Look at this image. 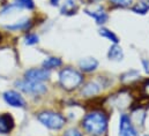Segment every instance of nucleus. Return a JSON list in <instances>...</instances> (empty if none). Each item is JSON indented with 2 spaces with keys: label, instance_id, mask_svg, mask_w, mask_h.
<instances>
[{
  "label": "nucleus",
  "instance_id": "obj_1",
  "mask_svg": "<svg viewBox=\"0 0 149 136\" xmlns=\"http://www.w3.org/2000/svg\"><path fill=\"white\" fill-rule=\"evenodd\" d=\"M108 115L101 111H93L82 119L83 129L93 136H103L108 132Z\"/></svg>",
  "mask_w": 149,
  "mask_h": 136
},
{
  "label": "nucleus",
  "instance_id": "obj_2",
  "mask_svg": "<svg viewBox=\"0 0 149 136\" xmlns=\"http://www.w3.org/2000/svg\"><path fill=\"white\" fill-rule=\"evenodd\" d=\"M83 82V75L74 68L67 67L59 73V84L67 91L79 88Z\"/></svg>",
  "mask_w": 149,
  "mask_h": 136
},
{
  "label": "nucleus",
  "instance_id": "obj_3",
  "mask_svg": "<svg viewBox=\"0 0 149 136\" xmlns=\"http://www.w3.org/2000/svg\"><path fill=\"white\" fill-rule=\"evenodd\" d=\"M37 119L44 127L52 130H59L66 124V119L60 113L53 111H43L38 113Z\"/></svg>",
  "mask_w": 149,
  "mask_h": 136
},
{
  "label": "nucleus",
  "instance_id": "obj_4",
  "mask_svg": "<svg viewBox=\"0 0 149 136\" xmlns=\"http://www.w3.org/2000/svg\"><path fill=\"white\" fill-rule=\"evenodd\" d=\"M15 85L23 92L29 94V95H35L40 96L47 91L46 85L42 82H34V81H28V80H20L15 82Z\"/></svg>",
  "mask_w": 149,
  "mask_h": 136
},
{
  "label": "nucleus",
  "instance_id": "obj_5",
  "mask_svg": "<svg viewBox=\"0 0 149 136\" xmlns=\"http://www.w3.org/2000/svg\"><path fill=\"white\" fill-rule=\"evenodd\" d=\"M118 136H140L134 127L132 119L127 114H121L119 119V134Z\"/></svg>",
  "mask_w": 149,
  "mask_h": 136
},
{
  "label": "nucleus",
  "instance_id": "obj_6",
  "mask_svg": "<svg viewBox=\"0 0 149 136\" xmlns=\"http://www.w3.org/2000/svg\"><path fill=\"white\" fill-rule=\"evenodd\" d=\"M50 70L45 68H31L24 73V77L28 81H34V82H43L50 78Z\"/></svg>",
  "mask_w": 149,
  "mask_h": 136
},
{
  "label": "nucleus",
  "instance_id": "obj_7",
  "mask_svg": "<svg viewBox=\"0 0 149 136\" xmlns=\"http://www.w3.org/2000/svg\"><path fill=\"white\" fill-rule=\"evenodd\" d=\"M3 101L7 103L12 107H17V108H23L26 106L24 98L16 91L14 90H8L3 94Z\"/></svg>",
  "mask_w": 149,
  "mask_h": 136
},
{
  "label": "nucleus",
  "instance_id": "obj_8",
  "mask_svg": "<svg viewBox=\"0 0 149 136\" xmlns=\"http://www.w3.org/2000/svg\"><path fill=\"white\" fill-rule=\"evenodd\" d=\"M15 126L14 119L10 114L3 113L0 114V134H8L13 130Z\"/></svg>",
  "mask_w": 149,
  "mask_h": 136
},
{
  "label": "nucleus",
  "instance_id": "obj_9",
  "mask_svg": "<svg viewBox=\"0 0 149 136\" xmlns=\"http://www.w3.org/2000/svg\"><path fill=\"white\" fill-rule=\"evenodd\" d=\"M98 60L96 58H93V57H88V58H83L79 61V68L84 71V73H91V71H95L97 68H98Z\"/></svg>",
  "mask_w": 149,
  "mask_h": 136
},
{
  "label": "nucleus",
  "instance_id": "obj_10",
  "mask_svg": "<svg viewBox=\"0 0 149 136\" xmlns=\"http://www.w3.org/2000/svg\"><path fill=\"white\" fill-rule=\"evenodd\" d=\"M84 13H86L87 15L91 16V17L96 21V23H97V24H100V26H102V24L107 23V22H108V20H109V15H108V14H107V12H104L101 7H98L96 10H90V9L86 8V9H84Z\"/></svg>",
  "mask_w": 149,
  "mask_h": 136
},
{
  "label": "nucleus",
  "instance_id": "obj_11",
  "mask_svg": "<svg viewBox=\"0 0 149 136\" xmlns=\"http://www.w3.org/2000/svg\"><path fill=\"white\" fill-rule=\"evenodd\" d=\"M102 90V85L97 82H88L87 84H84L81 89V94L84 96V97H93L97 94H100Z\"/></svg>",
  "mask_w": 149,
  "mask_h": 136
},
{
  "label": "nucleus",
  "instance_id": "obj_12",
  "mask_svg": "<svg viewBox=\"0 0 149 136\" xmlns=\"http://www.w3.org/2000/svg\"><path fill=\"white\" fill-rule=\"evenodd\" d=\"M108 58L111 61H121L124 59V51L118 44H112L108 51Z\"/></svg>",
  "mask_w": 149,
  "mask_h": 136
},
{
  "label": "nucleus",
  "instance_id": "obj_13",
  "mask_svg": "<svg viewBox=\"0 0 149 136\" xmlns=\"http://www.w3.org/2000/svg\"><path fill=\"white\" fill-rule=\"evenodd\" d=\"M60 12L64 15H73L76 12V3L74 0H64L60 6Z\"/></svg>",
  "mask_w": 149,
  "mask_h": 136
},
{
  "label": "nucleus",
  "instance_id": "obj_14",
  "mask_svg": "<svg viewBox=\"0 0 149 136\" xmlns=\"http://www.w3.org/2000/svg\"><path fill=\"white\" fill-rule=\"evenodd\" d=\"M31 27V22L28 20V19H24V20H21L14 24H7L5 26L6 29L8 30H14V31H17V30H28L29 28Z\"/></svg>",
  "mask_w": 149,
  "mask_h": 136
},
{
  "label": "nucleus",
  "instance_id": "obj_15",
  "mask_svg": "<svg viewBox=\"0 0 149 136\" xmlns=\"http://www.w3.org/2000/svg\"><path fill=\"white\" fill-rule=\"evenodd\" d=\"M61 65H63V60H61L60 58H58V57H50V58H46V59L43 61V64H42L43 68H45V69H47V70L53 69V68L60 67Z\"/></svg>",
  "mask_w": 149,
  "mask_h": 136
},
{
  "label": "nucleus",
  "instance_id": "obj_16",
  "mask_svg": "<svg viewBox=\"0 0 149 136\" xmlns=\"http://www.w3.org/2000/svg\"><path fill=\"white\" fill-rule=\"evenodd\" d=\"M98 34L101 35L102 37L109 39V40L112 42L113 44H118V43H119V38H118V36L114 34L113 31L109 30V29H107V28H104V27H102V28L98 30Z\"/></svg>",
  "mask_w": 149,
  "mask_h": 136
},
{
  "label": "nucleus",
  "instance_id": "obj_17",
  "mask_svg": "<svg viewBox=\"0 0 149 136\" xmlns=\"http://www.w3.org/2000/svg\"><path fill=\"white\" fill-rule=\"evenodd\" d=\"M132 10H133L135 14L145 15V14H147V13H148L149 3H148V2H145V1L138 2V3H135L134 6H132Z\"/></svg>",
  "mask_w": 149,
  "mask_h": 136
},
{
  "label": "nucleus",
  "instance_id": "obj_18",
  "mask_svg": "<svg viewBox=\"0 0 149 136\" xmlns=\"http://www.w3.org/2000/svg\"><path fill=\"white\" fill-rule=\"evenodd\" d=\"M15 5L19 6L20 8H26V9H34L35 8L34 0H15Z\"/></svg>",
  "mask_w": 149,
  "mask_h": 136
},
{
  "label": "nucleus",
  "instance_id": "obj_19",
  "mask_svg": "<svg viewBox=\"0 0 149 136\" xmlns=\"http://www.w3.org/2000/svg\"><path fill=\"white\" fill-rule=\"evenodd\" d=\"M39 40V37L36 34H28L24 38V43L27 45H35Z\"/></svg>",
  "mask_w": 149,
  "mask_h": 136
},
{
  "label": "nucleus",
  "instance_id": "obj_20",
  "mask_svg": "<svg viewBox=\"0 0 149 136\" xmlns=\"http://www.w3.org/2000/svg\"><path fill=\"white\" fill-rule=\"evenodd\" d=\"M113 6H117V7H128L132 5L133 0H109Z\"/></svg>",
  "mask_w": 149,
  "mask_h": 136
},
{
  "label": "nucleus",
  "instance_id": "obj_21",
  "mask_svg": "<svg viewBox=\"0 0 149 136\" xmlns=\"http://www.w3.org/2000/svg\"><path fill=\"white\" fill-rule=\"evenodd\" d=\"M64 136H82V133L77 128H70L64 133Z\"/></svg>",
  "mask_w": 149,
  "mask_h": 136
},
{
  "label": "nucleus",
  "instance_id": "obj_22",
  "mask_svg": "<svg viewBox=\"0 0 149 136\" xmlns=\"http://www.w3.org/2000/svg\"><path fill=\"white\" fill-rule=\"evenodd\" d=\"M142 91H143L145 96H148L149 97V80L145 81V83L142 84Z\"/></svg>",
  "mask_w": 149,
  "mask_h": 136
},
{
  "label": "nucleus",
  "instance_id": "obj_23",
  "mask_svg": "<svg viewBox=\"0 0 149 136\" xmlns=\"http://www.w3.org/2000/svg\"><path fill=\"white\" fill-rule=\"evenodd\" d=\"M142 65H143V68H145L146 73L149 74V60L148 59H142Z\"/></svg>",
  "mask_w": 149,
  "mask_h": 136
},
{
  "label": "nucleus",
  "instance_id": "obj_24",
  "mask_svg": "<svg viewBox=\"0 0 149 136\" xmlns=\"http://www.w3.org/2000/svg\"><path fill=\"white\" fill-rule=\"evenodd\" d=\"M50 1H51V5L52 6H59L63 0H50Z\"/></svg>",
  "mask_w": 149,
  "mask_h": 136
},
{
  "label": "nucleus",
  "instance_id": "obj_25",
  "mask_svg": "<svg viewBox=\"0 0 149 136\" xmlns=\"http://www.w3.org/2000/svg\"><path fill=\"white\" fill-rule=\"evenodd\" d=\"M88 1H90V2H97V1H101V0H88Z\"/></svg>",
  "mask_w": 149,
  "mask_h": 136
},
{
  "label": "nucleus",
  "instance_id": "obj_26",
  "mask_svg": "<svg viewBox=\"0 0 149 136\" xmlns=\"http://www.w3.org/2000/svg\"><path fill=\"white\" fill-rule=\"evenodd\" d=\"M145 136H149V134H147V135H145Z\"/></svg>",
  "mask_w": 149,
  "mask_h": 136
}]
</instances>
